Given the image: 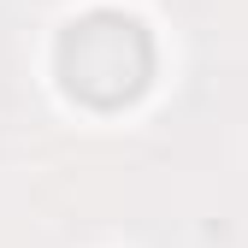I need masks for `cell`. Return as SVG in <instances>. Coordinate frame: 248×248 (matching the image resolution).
<instances>
[{
	"mask_svg": "<svg viewBox=\"0 0 248 248\" xmlns=\"http://www.w3.org/2000/svg\"><path fill=\"white\" fill-rule=\"evenodd\" d=\"M59 77L89 107H124L154 77V36L130 12H89L59 36Z\"/></svg>",
	"mask_w": 248,
	"mask_h": 248,
	"instance_id": "cell-1",
	"label": "cell"
}]
</instances>
